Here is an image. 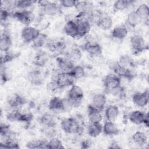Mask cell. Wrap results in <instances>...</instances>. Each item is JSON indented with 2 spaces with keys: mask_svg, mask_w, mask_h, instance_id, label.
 Segmentation results:
<instances>
[{
  "mask_svg": "<svg viewBox=\"0 0 149 149\" xmlns=\"http://www.w3.org/2000/svg\"><path fill=\"white\" fill-rule=\"evenodd\" d=\"M61 127L63 132L68 134H79L82 131L80 123L76 118L73 117L62 119Z\"/></svg>",
  "mask_w": 149,
  "mask_h": 149,
  "instance_id": "obj_1",
  "label": "cell"
},
{
  "mask_svg": "<svg viewBox=\"0 0 149 149\" xmlns=\"http://www.w3.org/2000/svg\"><path fill=\"white\" fill-rule=\"evenodd\" d=\"M83 97L84 93L80 86L75 84L70 86L68 94V99L73 108L78 107L81 104Z\"/></svg>",
  "mask_w": 149,
  "mask_h": 149,
  "instance_id": "obj_2",
  "label": "cell"
},
{
  "mask_svg": "<svg viewBox=\"0 0 149 149\" xmlns=\"http://www.w3.org/2000/svg\"><path fill=\"white\" fill-rule=\"evenodd\" d=\"M52 80L55 81L59 89H63L73 85L75 79L69 73L62 72L59 70L56 73V75H54Z\"/></svg>",
  "mask_w": 149,
  "mask_h": 149,
  "instance_id": "obj_3",
  "label": "cell"
},
{
  "mask_svg": "<svg viewBox=\"0 0 149 149\" xmlns=\"http://www.w3.org/2000/svg\"><path fill=\"white\" fill-rule=\"evenodd\" d=\"M13 17L25 26H30V24L33 22L35 19L33 12L27 9L15 12L13 13Z\"/></svg>",
  "mask_w": 149,
  "mask_h": 149,
  "instance_id": "obj_4",
  "label": "cell"
},
{
  "mask_svg": "<svg viewBox=\"0 0 149 149\" xmlns=\"http://www.w3.org/2000/svg\"><path fill=\"white\" fill-rule=\"evenodd\" d=\"M40 33V30L36 27L27 26L23 29L21 33V37L24 42H33Z\"/></svg>",
  "mask_w": 149,
  "mask_h": 149,
  "instance_id": "obj_5",
  "label": "cell"
},
{
  "mask_svg": "<svg viewBox=\"0 0 149 149\" xmlns=\"http://www.w3.org/2000/svg\"><path fill=\"white\" fill-rule=\"evenodd\" d=\"M130 46L134 54H137L144 50L146 42L144 38L139 34L132 36L130 40Z\"/></svg>",
  "mask_w": 149,
  "mask_h": 149,
  "instance_id": "obj_6",
  "label": "cell"
},
{
  "mask_svg": "<svg viewBox=\"0 0 149 149\" xmlns=\"http://www.w3.org/2000/svg\"><path fill=\"white\" fill-rule=\"evenodd\" d=\"M83 47L84 50L92 57L99 56L102 53V47L98 42L87 41Z\"/></svg>",
  "mask_w": 149,
  "mask_h": 149,
  "instance_id": "obj_7",
  "label": "cell"
},
{
  "mask_svg": "<svg viewBox=\"0 0 149 149\" xmlns=\"http://www.w3.org/2000/svg\"><path fill=\"white\" fill-rule=\"evenodd\" d=\"M103 83L105 89L109 91L120 86V77L116 74H109L105 77Z\"/></svg>",
  "mask_w": 149,
  "mask_h": 149,
  "instance_id": "obj_8",
  "label": "cell"
},
{
  "mask_svg": "<svg viewBox=\"0 0 149 149\" xmlns=\"http://www.w3.org/2000/svg\"><path fill=\"white\" fill-rule=\"evenodd\" d=\"M56 63L59 70L65 73H69L74 66V62L68 57H58Z\"/></svg>",
  "mask_w": 149,
  "mask_h": 149,
  "instance_id": "obj_9",
  "label": "cell"
},
{
  "mask_svg": "<svg viewBox=\"0 0 149 149\" xmlns=\"http://www.w3.org/2000/svg\"><path fill=\"white\" fill-rule=\"evenodd\" d=\"M79 38L86 36L91 30L90 22L84 19H77L76 20Z\"/></svg>",
  "mask_w": 149,
  "mask_h": 149,
  "instance_id": "obj_10",
  "label": "cell"
},
{
  "mask_svg": "<svg viewBox=\"0 0 149 149\" xmlns=\"http://www.w3.org/2000/svg\"><path fill=\"white\" fill-rule=\"evenodd\" d=\"M148 91H146L143 93H135L132 97V101L134 105L139 107H144L148 102Z\"/></svg>",
  "mask_w": 149,
  "mask_h": 149,
  "instance_id": "obj_11",
  "label": "cell"
},
{
  "mask_svg": "<svg viewBox=\"0 0 149 149\" xmlns=\"http://www.w3.org/2000/svg\"><path fill=\"white\" fill-rule=\"evenodd\" d=\"M87 116L90 123H101L102 119L101 111L93 107L91 104L87 107Z\"/></svg>",
  "mask_w": 149,
  "mask_h": 149,
  "instance_id": "obj_12",
  "label": "cell"
},
{
  "mask_svg": "<svg viewBox=\"0 0 149 149\" xmlns=\"http://www.w3.org/2000/svg\"><path fill=\"white\" fill-rule=\"evenodd\" d=\"M97 24L99 28L103 30H108L113 26L112 17L107 15H100L97 20Z\"/></svg>",
  "mask_w": 149,
  "mask_h": 149,
  "instance_id": "obj_13",
  "label": "cell"
},
{
  "mask_svg": "<svg viewBox=\"0 0 149 149\" xmlns=\"http://www.w3.org/2000/svg\"><path fill=\"white\" fill-rule=\"evenodd\" d=\"M25 102V98L17 94H14L10 95L8 100V105L12 109H19V108L23 105Z\"/></svg>",
  "mask_w": 149,
  "mask_h": 149,
  "instance_id": "obj_14",
  "label": "cell"
},
{
  "mask_svg": "<svg viewBox=\"0 0 149 149\" xmlns=\"http://www.w3.org/2000/svg\"><path fill=\"white\" fill-rule=\"evenodd\" d=\"M107 103V98L104 94L97 93L92 99V106L96 109L102 111L105 107Z\"/></svg>",
  "mask_w": 149,
  "mask_h": 149,
  "instance_id": "obj_15",
  "label": "cell"
},
{
  "mask_svg": "<svg viewBox=\"0 0 149 149\" xmlns=\"http://www.w3.org/2000/svg\"><path fill=\"white\" fill-rule=\"evenodd\" d=\"M64 32L65 34L73 38L78 37L77 26L76 20H69L65 24L63 27Z\"/></svg>",
  "mask_w": 149,
  "mask_h": 149,
  "instance_id": "obj_16",
  "label": "cell"
},
{
  "mask_svg": "<svg viewBox=\"0 0 149 149\" xmlns=\"http://www.w3.org/2000/svg\"><path fill=\"white\" fill-rule=\"evenodd\" d=\"M128 34V30L126 26L122 24L114 27L111 31V36L119 40L125 39Z\"/></svg>",
  "mask_w": 149,
  "mask_h": 149,
  "instance_id": "obj_17",
  "label": "cell"
},
{
  "mask_svg": "<svg viewBox=\"0 0 149 149\" xmlns=\"http://www.w3.org/2000/svg\"><path fill=\"white\" fill-rule=\"evenodd\" d=\"M27 78L29 81L34 85L38 86L44 81V76L42 72L38 70H33L27 74Z\"/></svg>",
  "mask_w": 149,
  "mask_h": 149,
  "instance_id": "obj_18",
  "label": "cell"
},
{
  "mask_svg": "<svg viewBox=\"0 0 149 149\" xmlns=\"http://www.w3.org/2000/svg\"><path fill=\"white\" fill-rule=\"evenodd\" d=\"M12 45V40L9 33L5 31L1 36L0 41V49L2 52H8Z\"/></svg>",
  "mask_w": 149,
  "mask_h": 149,
  "instance_id": "obj_19",
  "label": "cell"
},
{
  "mask_svg": "<svg viewBox=\"0 0 149 149\" xmlns=\"http://www.w3.org/2000/svg\"><path fill=\"white\" fill-rule=\"evenodd\" d=\"M102 132L107 136H114L118 134L119 130L113 122L108 120L102 125Z\"/></svg>",
  "mask_w": 149,
  "mask_h": 149,
  "instance_id": "obj_20",
  "label": "cell"
},
{
  "mask_svg": "<svg viewBox=\"0 0 149 149\" xmlns=\"http://www.w3.org/2000/svg\"><path fill=\"white\" fill-rule=\"evenodd\" d=\"M119 110L118 107L115 105H108L105 111V115L107 119L109 121L114 122L118 117Z\"/></svg>",
  "mask_w": 149,
  "mask_h": 149,
  "instance_id": "obj_21",
  "label": "cell"
},
{
  "mask_svg": "<svg viewBox=\"0 0 149 149\" xmlns=\"http://www.w3.org/2000/svg\"><path fill=\"white\" fill-rule=\"evenodd\" d=\"M146 113L140 110H135L132 111L129 116L130 121L137 125H140L143 123Z\"/></svg>",
  "mask_w": 149,
  "mask_h": 149,
  "instance_id": "obj_22",
  "label": "cell"
},
{
  "mask_svg": "<svg viewBox=\"0 0 149 149\" xmlns=\"http://www.w3.org/2000/svg\"><path fill=\"white\" fill-rule=\"evenodd\" d=\"M48 108L52 111H63V99L59 97H54L49 101Z\"/></svg>",
  "mask_w": 149,
  "mask_h": 149,
  "instance_id": "obj_23",
  "label": "cell"
},
{
  "mask_svg": "<svg viewBox=\"0 0 149 149\" xmlns=\"http://www.w3.org/2000/svg\"><path fill=\"white\" fill-rule=\"evenodd\" d=\"M47 45L48 48L51 52H61L63 51L66 47L65 41L61 40L48 41Z\"/></svg>",
  "mask_w": 149,
  "mask_h": 149,
  "instance_id": "obj_24",
  "label": "cell"
},
{
  "mask_svg": "<svg viewBox=\"0 0 149 149\" xmlns=\"http://www.w3.org/2000/svg\"><path fill=\"white\" fill-rule=\"evenodd\" d=\"M40 122L41 125L49 129L54 127L56 124L54 116L51 114L48 113H44L41 115L40 118Z\"/></svg>",
  "mask_w": 149,
  "mask_h": 149,
  "instance_id": "obj_25",
  "label": "cell"
},
{
  "mask_svg": "<svg viewBox=\"0 0 149 149\" xmlns=\"http://www.w3.org/2000/svg\"><path fill=\"white\" fill-rule=\"evenodd\" d=\"M42 9L44 13L49 16H55L60 12V6L56 3L50 1Z\"/></svg>",
  "mask_w": 149,
  "mask_h": 149,
  "instance_id": "obj_26",
  "label": "cell"
},
{
  "mask_svg": "<svg viewBox=\"0 0 149 149\" xmlns=\"http://www.w3.org/2000/svg\"><path fill=\"white\" fill-rule=\"evenodd\" d=\"M135 12L142 20L148 22L149 17V8L147 4L141 3L139 5Z\"/></svg>",
  "mask_w": 149,
  "mask_h": 149,
  "instance_id": "obj_27",
  "label": "cell"
},
{
  "mask_svg": "<svg viewBox=\"0 0 149 149\" xmlns=\"http://www.w3.org/2000/svg\"><path fill=\"white\" fill-rule=\"evenodd\" d=\"M88 134L91 137H97L102 132V125L101 123H90L88 127Z\"/></svg>",
  "mask_w": 149,
  "mask_h": 149,
  "instance_id": "obj_28",
  "label": "cell"
},
{
  "mask_svg": "<svg viewBox=\"0 0 149 149\" xmlns=\"http://www.w3.org/2000/svg\"><path fill=\"white\" fill-rule=\"evenodd\" d=\"M132 140L138 146H143L147 142V136L145 133L141 131H137L133 134Z\"/></svg>",
  "mask_w": 149,
  "mask_h": 149,
  "instance_id": "obj_29",
  "label": "cell"
},
{
  "mask_svg": "<svg viewBox=\"0 0 149 149\" xmlns=\"http://www.w3.org/2000/svg\"><path fill=\"white\" fill-rule=\"evenodd\" d=\"M141 21L142 20L135 11L130 12L128 14L126 19L127 23L129 26L132 27H136L141 22Z\"/></svg>",
  "mask_w": 149,
  "mask_h": 149,
  "instance_id": "obj_30",
  "label": "cell"
},
{
  "mask_svg": "<svg viewBox=\"0 0 149 149\" xmlns=\"http://www.w3.org/2000/svg\"><path fill=\"white\" fill-rule=\"evenodd\" d=\"M48 61V56L47 54L42 51V52H40L37 53L33 61V63L34 65H36L37 66L39 67H42L44 66L47 62Z\"/></svg>",
  "mask_w": 149,
  "mask_h": 149,
  "instance_id": "obj_31",
  "label": "cell"
},
{
  "mask_svg": "<svg viewBox=\"0 0 149 149\" xmlns=\"http://www.w3.org/2000/svg\"><path fill=\"white\" fill-rule=\"evenodd\" d=\"M1 148H19V146L16 140L12 136L5 139V140L0 143Z\"/></svg>",
  "mask_w": 149,
  "mask_h": 149,
  "instance_id": "obj_32",
  "label": "cell"
},
{
  "mask_svg": "<svg viewBox=\"0 0 149 149\" xmlns=\"http://www.w3.org/2000/svg\"><path fill=\"white\" fill-rule=\"evenodd\" d=\"M133 1L128 0H118L113 3V9L115 11H123L129 7Z\"/></svg>",
  "mask_w": 149,
  "mask_h": 149,
  "instance_id": "obj_33",
  "label": "cell"
},
{
  "mask_svg": "<svg viewBox=\"0 0 149 149\" xmlns=\"http://www.w3.org/2000/svg\"><path fill=\"white\" fill-rule=\"evenodd\" d=\"M69 73L74 79H79L84 77L85 75V70L83 66L77 65L74 66Z\"/></svg>",
  "mask_w": 149,
  "mask_h": 149,
  "instance_id": "obj_34",
  "label": "cell"
},
{
  "mask_svg": "<svg viewBox=\"0 0 149 149\" xmlns=\"http://www.w3.org/2000/svg\"><path fill=\"white\" fill-rule=\"evenodd\" d=\"M48 141L45 140H31L28 142L26 147L29 148H48Z\"/></svg>",
  "mask_w": 149,
  "mask_h": 149,
  "instance_id": "obj_35",
  "label": "cell"
},
{
  "mask_svg": "<svg viewBox=\"0 0 149 149\" xmlns=\"http://www.w3.org/2000/svg\"><path fill=\"white\" fill-rule=\"evenodd\" d=\"M48 42L47 36L44 33H40V34L34 40L33 42V47L36 48H39L43 47Z\"/></svg>",
  "mask_w": 149,
  "mask_h": 149,
  "instance_id": "obj_36",
  "label": "cell"
},
{
  "mask_svg": "<svg viewBox=\"0 0 149 149\" xmlns=\"http://www.w3.org/2000/svg\"><path fill=\"white\" fill-rule=\"evenodd\" d=\"M22 113L18 109H12L6 115V118L10 122H20Z\"/></svg>",
  "mask_w": 149,
  "mask_h": 149,
  "instance_id": "obj_37",
  "label": "cell"
},
{
  "mask_svg": "<svg viewBox=\"0 0 149 149\" xmlns=\"http://www.w3.org/2000/svg\"><path fill=\"white\" fill-rule=\"evenodd\" d=\"M117 63L119 66L125 68H129L133 66V63L132 58L127 55H121Z\"/></svg>",
  "mask_w": 149,
  "mask_h": 149,
  "instance_id": "obj_38",
  "label": "cell"
},
{
  "mask_svg": "<svg viewBox=\"0 0 149 149\" xmlns=\"http://www.w3.org/2000/svg\"><path fill=\"white\" fill-rule=\"evenodd\" d=\"M12 76V73L10 69L5 65H1V78L3 83H6L10 80Z\"/></svg>",
  "mask_w": 149,
  "mask_h": 149,
  "instance_id": "obj_39",
  "label": "cell"
},
{
  "mask_svg": "<svg viewBox=\"0 0 149 149\" xmlns=\"http://www.w3.org/2000/svg\"><path fill=\"white\" fill-rule=\"evenodd\" d=\"M36 2H37V1L29 0L16 1L15 7L21 10H26L27 8L34 5V3Z\"/></svg>",
  "mask_w": 149,
  "mask_h": 149,
  "instance_id": "obj_40",
  "label": "cell"
},
{
  "mask_svg": "<svg viewBox=\"0 0 149 149\" xmlns=\"http://www.w3.org/2000/svg\"><path fill=\"white\" fill-rule=\"evenodd\" d=\"M48 148H63L64 146L61 140L56 137L51 138L47 144Z\"/></svg>",
  "mask_w": 149,
  "mask_h": 149,
  "instance_id": "obj_41",
  "label": "cell"
},
{
  "mask_svg": "<svg viewBox=\"0 0 149 149\" xmlns=\"http://www.w3.org/2000/svg\"><path fill=\"white\" fill-rule=\"evenodd\" d=\"M81 56L82 54L80 50L77 48H74L69 52L67 57L74 62L79 60L81 58Z\"/></svg>",
  "mask_w": 149,
  "mask_h": 149,
  "instance_id": "obj_42",
  "label": "cell"
},
{
  "mask_svg": "<svg viewBox=\"0 0 149 149\" xmlns=\"http://www.w3.org/2000/svg\"><path fill=\"white\" fill-rule=\"evenodd\" d=\"M0 134L1 136L4 139L12 136L11 131L9 125L5 123H1L0 126Z\"/></svg>",
  "mask_w": 149,
  "mask_h": 149,
  "instance_id": "obj_43",
  "label": "cell"
},
{
  "mask_svg": "<svg viewBox=\"0 0 149 149\" xmlns=\"http://www.w3.org/2000/svg\"><path fill=\"white\" fill-rule=\"evenodd\" d=\"M15 58V55L9 53V52H5V54L1 56V65H5L6 63L12 61Z\"/></svg>",
  "mask_w": 149,
  "mask_h": 149,
  "instance_id": "obj_44",
  "label": "cell"
},
{
  "mask_svg": "<svg viewBox=\"0 0 149 149\" xmlns=\"http://www.w3.org/2000/svg\"><path fill=\"white\" fill-rule=\"evenodd\" d=\"M10 16V12L8 10L2 8H1V13H0V17H1V24H3V23H5L8 19L9 18Z\"/></svg>",
  "mask_w": 149,
  "mask_h": 149,
  "instance_id": "obj_45",
  "label": "cell"
},
{
  "mask_svg": "<svg viewBox=\"0 0 149 149\" xmlns=\"http://www.w3.org/2000/svg\"><path fill=\"white\" fill-rule=\"evenodd\" d=\"M77 1L74 0H63L60 2L61 5L66 8H75Z\"/></svg>",
  "mask_w": 149,
  "mask_h": 149,
  "instance_id": "obj_46",
  "label": "cell"
},
{
  "mask_svg": "<svg viewBox=\"0 0 149 149\" xmlns=\"http://www.w3.org/2000/svg\"><path fill=\"white\" fill-rule=\"evenodd\" d=\"M47 88L49 91H50L51 93H54L59 89V88L58 84H56V83L55 82V81H54L53 80H52L51 81H49L47 83Z\"/></svg>",
  "mask_w": 149,
  "mask_h": 149,
  "instance_id": "obj_47",
  "label": "cell"
},
{
  "mask_svg": "<svg viewBox=\"0 0 149 149\" xmlns=\"http://www.w3.org/2000/svg\"><path fill=\"white\" fill-rule=\"evenodd\" d=\"M33 118V115L30 112L22 113L20 122L28 123V122H30V121H31Z\"/></svg>",
  "mask_w": 149,
  "mask_h": 149,
  "instance_id": "obj_48",
  "label": "cell"
},
{
  "mask_svg": "<svg viewBox=\"0 0 149 149\" xmlns=\"http://www.w3.org/2000/svg\"><path fill=\"white\" fill-rule=\"evenodd\" d=\"M91 145V142L88 139H86L81 143V147L82 148H88L90 147Z\"/></svg>",
  "mask_w": 149,
  "mask_h": 149,
  "instance_id": "obj_49",
  "label": "cell"
},
{
  "mask_svg": "<svg viewBox=\"0 0 149 149\" xmlns=\"http://www.w3.org/2000/svg\"><path fill=\"white\" fill-rule=\"evenodd\" d=\"M108 148H113V149H118V148H121V146H119V144L116 142L113 141L110 144V146L108 147Z\"/></svg>",
  "mask_w": 149,
  "mask_h": 149,
  "instance_id": "obj_50",
  "label": "cell"
},
{
  "mask_svg": "<svg viewBox=\"0 0 149 149\" xmlns=\"http://www.w3.org/2000/svg\"><path fill=\"white\" fill-rule=\"evenodd\" d=\"M143 124H144L145 126L148 127V113H146V115H145L144 122H143Z\"/></svg>",
  "mask_w": 149,
  "mask_h": 149,
  "instance_id": "obj_51",
  "label": "cell"
}]
</instances>
